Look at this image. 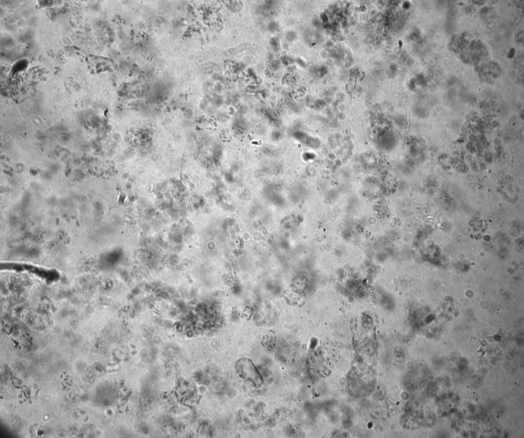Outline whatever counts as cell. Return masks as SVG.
I'll use <instances>...</instances> for the list:
<instances>
[{"mask_svg": "<svg viewBox=\"0 0 524 438\" xmlns=\"http://www.w3.org/2000/svg\"><path fill=\"white\" fill-rule=\"evenodd\" d=\"M235 370L241 378L248 381L254 387H259L263 383V377L253 362L249 358L238 360L235 365Z\"/></svg>", "mask_w": 524, "mask_h": 438, "instance_id": "cell-1", "label": "cell"}]
</instances>
